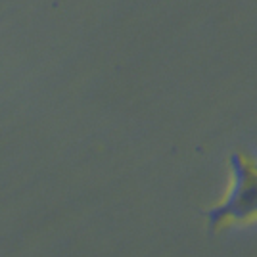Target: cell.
I'll use <instances>...</instances> for the list:
<instances>
[{
  "instance_id": "obj_1",
  "label": "cell",
  "mask_w": 257,
  "mask_h": 257,
  "mask_svg": "<svg viewBox=\"0 0 257 257\" xmlns=\"http://www.w3.org/2000/svg\"><path fill=\"white\" fill-rule=\"evenodd\" d=\"M232 169V186L226 200L219 207L209 211L211 223L217 225L225 219L246 221L257 215V169L247 163L246 158L234 154L230 160Z\"/></svg>"
},
{
  "instance_id": "obj_2",
  "label": "cell",
  "mask_w": 257,
  "mask_h": 257,
  "mask_svg": "<svg viewBox=\"0 0 257 257\" xmlns=\"http://www.w3.org/2000/svg\"><path fill=\"white\" fill-rule=\"evenodd\" d=\"M255 169H257V163H255Z\"/></svg>"
}]
</instances>
